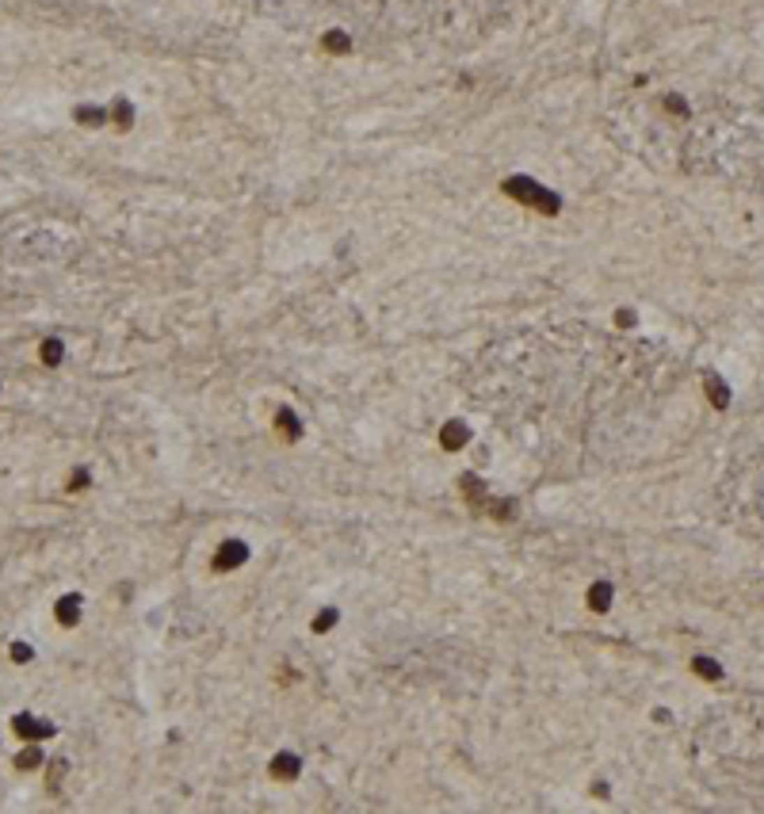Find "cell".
<instances>
[{"instance_id":"cell-1","label":"cell","mask_w":764,"mask_h":814,"mask_svg":"<svg viewBox=\"0 0 764 814\" xmlns=\"http://www.w3.org/2000/svg\"><path fill=\"white\" fill-rule=\"evenodd\" d=\"M501 191H505L508 199H516L520 207H527V210H535V215H543V218H554L558 210H562V195L550 191L547 184L531 180V176H508V180L501 184Z\"/></svg>"},{"instance_id":"cell-2","label":"cell","mask_w":764,"mask_h":814,"mask_svg":"<svg viewBox=\"0 0 764 814\" xmlns=\"http://www.w3.org/2000/svg\"><path fill=\"white\" fill-rule=\"evenodd\" d=\"M321 50L329 54V58H348V54H352V35L340 31V27L325 31V35H321Z\"/></svg>"},{"instance_id":"cell-3","label":"cell","mask_w":764,"mask_h":814,"mask_svg":"<svg viewBox=\"0 0 764 814\" xmlns=\"http://www.w3.org/2000/svg\"><path fill=\"white\" fill-rule=\"evenodd\" d=\"M12 730H15L20 738H31V742H35V738H50V734H54L50 722H38V719H31V715H15V719H12Z\"/></svg>"},{"instance_id":"cell-4","label":"cell","mask_w":764,"mask_h":814,"mask_svg":"<svg viewBox=\"0 0 764 814\" xmlns=\"http://www.w3.org/2000/svg\"><path fill=\"white\" fill-rule=\"evenodd\" d=\"M275 428H279L283 439H298V436H302V421H298V413L291 409V405H279V409H275Z\"/></svg>"},{"instance_id":"cell-5","label":"cell","mask_w":764,"mask_h":814,"mask_svg":"<svg viewBox=\"0 0 764 814\" xmlns=\"http://www.w3.org/2000/svg\"><path fill=\"white\" fill-rule=\"evenodd\" d=\"M108 123H115V130H130V126H134V103H130L126 96L111 100V108H108Z\"/></svg>"},{"instance_id":"cell-6","label":"cell","mask_w":764,"mask_h":814,"mask_svg":"<svg viewBox=\"0 0 764 814\" xmlns=\"http://www.w3.org/2000/svg\"><path fill=\"white\" fill-rule=\"evenodd\" d=\"M73 119H77L80 126H103L108 123V108H100V103H77V108H73Z\"/></svg>"},{"instance_id":"cell-7","label":"cell","mask_w":764,"mask_h":814,"mask_svg":"<svg viewBox=\"0 0 764 814\" xmlns=\"http://www.w3.org/2000/svg\"><path fill=\"white\" fill-rule=\"evenodd\" d=\"M703 390H707V398H711V405H719V409H726V405H730V386L714 375V371H711V375H703Z\"/></svg>"},{"instance_id":"cell-8","label":"cell","mask_w":764,"mask_h":814,"mask_svg":"<svg viewBox=\"0 0 764 814\" xmlns=\"http://www.w3.org/2000/svg\"><path fill=\"white\" fill-rule=\"evenodd\" d=\"M38 360H43L46 368H61V360H65V344H61V337H46L43 344H38Z\"/></svg>"},{"instance_id":"cell-9","label":"cell","mask_w":764,"mask_h":814,"mask_svg":"<svg viewBox=\"0 0 764 814\" xmlns=\"http://www.w3.org/2000/svg\"><path fill=\"white\" fill-rule=\"evenodd\" d=\"M77 620H80V597H73V593H69V597L58 600V623L73 627Z\"/></svg>"},{"instance_id":"cell-10","label":"cell","mask_w":764,"mask_h":814,"mask_svg":"<svg viewBox=\"0 0 764 814\" xmlns=\"http://www.w3.org/2000/svg\"><path fill=\"white\" fill-rule=\"evenodd\" d=\"M467 425H459V421H451V425H447L443 428V433H440V444L443 447H462V444H467Z\"/></svg>"},{"instance_id":"cell-11","label":"cell","mask_w":764,"mask_h":814,"mask_svg":"<svg viewBox=\"0 0 764 814\" xmlns=\"http://www.w3.org/2000/svg\"><path fill=\"white\" fill-rule=\"evenodd\" d=\"M241 558H245V547H241V543H226V547H222V555H218V569H226V566H237Z\"/></svg>"},{"instance_id":"cell-12","label":"cell","mask_w":764,"mask_h":814,"mask_svg":"<svg viewBox=\"0 0 764 814\" xmlns=\"http://www.w3.org/2000/svg\"><path fill=\"white\" fill-rule=\"evenodd\" d=\"M275 772H279V776H295V772H298V757H287V753L275 757Z\"/></svg>"},{"instance_id":"cell-13","label":"cell","mask_w":764,"mask_h":814,"mask_svg":"<svg viewBox=\"0 0 764 814\" xmlns=\"http://www.w3.org/2000/svg\"><path fill=\"white\" fill-rule=\"evenodd\" d=\"M665 111H669V115H688V100H680V96H665Z\"/></svg>"},{"instance_id":"cell-14","label":"cell","mask_w":764,"mask_h":814,"mask_svg":"<svg viewBox=\"0 0 764 814\" xmlns=\"http://www.w3.org/2000/svg\"><path fill=\"white\" fill-rule=\"evenodd\" d=\"M589 600H592V608H608V600H612V589H608V585H600V589L589 593Z\"/></svg>"},{"instance_id":"cell-15","label":"cell","mask_w":764,"mask_h":814,"mask_svg":"<svg viewBox=\"0 0 764 814\" xmlns=\"http://www.w3.org/2000/svg\"><path fill=\"white\" fill-rule=\"evenodd\" d=\"M696 669H700V677H707V681H714V677H719V665H714V662H707V657H696Z\"/></svg>"},{"instance_id":"cell-16","label":"cell","mask_w":764,"mask_h":814,"mask_svg":"<svg viewBox=\"0 0 764 814\" xmlns=\"http://www.w3.org/2000/svg\"><path fill=\"white\" fill-rule=\"evenodd\" d=\"M15 764H20V769H35V764H43V757H38V750H23L20 757H15Z\"/></svg>"},{"instance_id":"cell-17","label":"cell","mask_w":764,"mask_h":814,"mask_svg":"<svg viewBox=\"0 0 764 814\" xmlns=\"http://www.w3.org/2000/svg\"><path fill=\"white\" fill-rule=\"evenodd\" d=\"M615 325H619V329H631V325H635V310H619L615 314Z\"/></svg>"},{"instance_id":"cell-18","label":"cell","mask_w":764,"mask_h":814,"mask_svg":"<svg viewBox=\"0 0 764 814\" xmlns=\"http://www.w3.org/2000/svg\"><path fill=\"white\" fill-rule=\"evenodd\" d=\"M12 657H15V662H31V646H23V642H15V646H12Z\"/></svg>"}]
</instances>
